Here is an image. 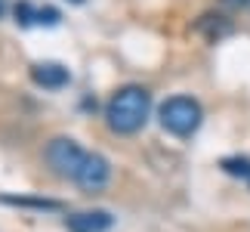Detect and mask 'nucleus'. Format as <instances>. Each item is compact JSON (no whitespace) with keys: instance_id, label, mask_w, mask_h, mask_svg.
<instances>
[{"instance_id":"1","label":"nucleus","mask_w":250,"mask_h":232,"mask_svg":"<svg viewBox=\"0 0 250 232\" xmlns=\"http://www.w3.org/2000/svg\"><path fill=\"white\" fill-rule=\"evenodd\" d=\"M148 112H151V93L139 84H127L108 99V105H105V121H108V127L114 133L130 137V133H139L146 127Z\"/></svg>"},{"instance_id":"2","label":"nucleus","mask_w":250,"mask_h":232,"mask_svg":"<svg viewBox=\"0 0 250 232\" xmlns=\"http://www.w3.org/2000/svg\"><path fill=\"white\" fill-rule=\"evenodd\" d=\"M158 121H161V127H164L167 133L186 139V137H191V133L201 127L204 109H201V102L191 99V96H170V99L158 109Z\"/></svg>"},{"instance_id":"3","label":"nucleus","mask_w":250,"mask_h":232,"mask_svg":"<svg viewBox=\"0 0 250 232\" xmlns=\"http://www.w3.org/2000/svg\"><path fill=\"white\" fill-rule=\"evenodd\" d=\"M86 155L90 152H83L71 137H56V139L46 142V149H43V158L53 167V173H59V177H65V180L78 177V170L83 167Z\"/></svg>"},{"instance_id":"4","label":"nucleus","mask_w":250,"mask_h":232,"mask_svg":"<svg viewBox=\"0 0 250 232\" xmlns=\"http://www.w3.org/2000/svg\"><path fill=\"white\" fill-rule=\"evenodd\" d=\"M108 180H111V164L102 158V155H86V161H83V167L78 170V177H74V183H78L81 189L86 192H99L108 186Z\"/></svg>"},{"instance_id":"5","label":"nucleus","mask_w":250,"mask_h":232,"mask_svg":"<svg viewBox=\"0 0 250 232\" xmlns=\"http://www.w3.org/2000/svg\"><path fill=\"white\" fill-rule=\"evenodd\" d=\"M31 81L43 90H62L71 81V71L62 62H37L31 65Z\"/></svg>"},{"instance_id":"6","label":"nucleus","mask_w":250,"mask_h":232,"mask_svg":"<svg viewBox=\"0 0 250 232\" xmlns=\"http://www.w3.org/2000/svg\"><path fill=\"white\" fill-rule=\"evenodd\" d=\"M114 226V217L108 210H81V214L65 217L68 232H108Z\"/></svg>"},{"instance_id":"7","label":"nucleus","mask_w":250,"mask_h":232,"mask_svg":"<svg viewBox=\"0 0 250 232\" xmlns=\"http://www.w3.org/2000/svg\"><path fill=\"white\" fill-rule=\"evenodd\" d=\"M195 31H201L207 37V41H219V37H226V34H232V22H229L226 16H216V13H207V16H201L198 19V25H195Z\"/></svg>"},{"instance_id":"8","label":"nucleus","mask_w":250,"mask_h":232,"mask_svg":"<svg viewBox=\"0 0 250 232\" xmlns=\"http://www.w3.org/2000/svg\"><path fill=\"white\" fill-rule=\"evenodd\" d=\"M226 173H232V177H241L250 183V161L247 158H223V164H219Z\"/></svg>"},{"instance_id":"9","label":"nucleus","mask_w":250,"mask_h":232,"mask_svg":"<svg viewBox=\"0 0 250 232\" xmlns=\"http://www.w3.org/2000/svg\"><path fill=\"white\" fill-rule=\"evenodd\" d=\"M34 22L37 25H56V22H59V9H53V6L37 9V13H34Z\"/></svg>"},{"instance_id":"10","label":"nucleus","mask_w":250,"mask_h":232,"mask_svg":"<svg viewBox=\"0 0 250 232\" xmlns=\"http://www.w3.org/2000/svg\"><path fill=\"white\" fill-rule=\"evenodd\" d=\"M226 9H250V0H219Z\"/></svg>"}]
</instances>
